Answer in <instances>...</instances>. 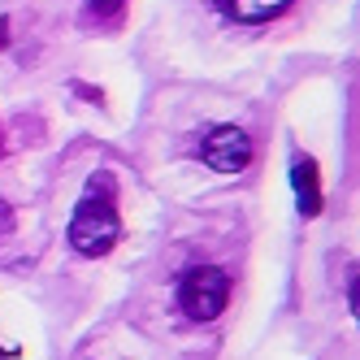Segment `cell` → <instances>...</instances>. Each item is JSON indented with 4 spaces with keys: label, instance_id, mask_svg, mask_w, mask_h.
Instances as JSON below:
<instances>
[{
    "label": "cell",
    "instance_id": "1",
    "mask_svg": "<svg viewBox=\"0 0 360 360\" xmlns=\"http://www.w3.org/2000/svg\"><path fill=\"white\" fill-rule=\"evenodd\" d=\"M117 239H122V221H117L113 187H109V178H100V187L91 183L70 217V243L83 256H105V252H113Z\"/></svg>",
    "mask_w": 360,
    "mask_h": 360
},
{
    "label": "cell",
    "instance_id": "2",
    "mask_svg": "<svg viewBox=\"0 0 360 360\" xmlns=\"http://www.w3.org/2000/svg\"><path fill=\"white\" fill-rule=\"evenodd\" d=\"M230 304V274L221 265H195L178 278V308L191 321H217Z\"/></svg>",
    "mask_w": 360,
    "mask_h": 360
},
{
    "label": "cell",
    "instance_id": "3",
    "mask_svg": "<svg viewBox=\"0 0 360 360\" xmlns=\"http://www.w3.org/2000/svg\"><path fill=\"white\" fill-rule=\"evenodd\" d=\"M200 161L217 174H239L252 165V135L243 126H213L200 143Z\"/></svg>",
    "mask_w": 360,
    "mask_h": 360
},
{
    "label": "cell",
    "instance_id": "4",
    "mask_svg": "<svg viewBox=\"0 0 360 360\" xmlns=\"http://www.w3.org/2000/svg\"><path fill=\"white\" fill-rule=\"evenodd\" d=\"M291 183H295L300 213H304V217H317V213H321V178H317V165L308 161V157H295V165H291Z\"/></svg>",
    "mask_w": 360,
    "mask_h": 360
},
{
    "label": "cell",
    "instance_id": "5",
    "mask_svg": "<svg viewBox=\"0 0 360 360\" xmlns=\"http://www.w3.org/2000/svg\"><path fill=\"white\" fill-rule=\"evenodd\" d=\"M287 5H291V0H217V9L230 22H269Z\"/></svg>",
    "mask_w": 360,
    "mask_h": 360
},
{
    "label": "cell",
    "instance_id": "6",
    "mask_svg": "<svg viewBox=\"0 0 360 360\" xmlns=\"http://www.w3.org/2000/svg\"><path fill=\"white\" fill-rule=\"evenodd\" d=\"M122 9H126V0H87V13L96 22H117Z\"/></svg>",
    "mask_w": 360,
    "mask_h": 360
},
{
    "label": "cell",
    "instance_id": "7",
    "mask_svg": "<svg viewBox=\"0 0 360 360\" xmlns=\"http://www.w3.org/2000/svg\"><path fill=\"white\" fill-rule=\"evenodd\" d=\"M5 235H13V213H9V204L0 200V239Z\"/></svg>",
    "mask_w": 360,
    "mask_h": 360
},
{
    "label": "cell",
    "instance_id": "8",
    "mask_svg": "<svg viewBox=\"0 0 360 360\" xmlns=\"http://www.w3.org/2000/svg\"><path fill=\"white\" fill-rule=\"evenodd\" d=\"M352 313H356V321H360V278L352 282Z\"/></svg>",
    "mask_w": 360,
    "mask_h": 360
},
{
    "label": "cell",
    "instance_id": "9",
    "mask_svg": "<svg viewBox=\"0 0 360 360\" xmlns=\"http://www.w3.org/2000/svg\"><path fill=\"white\" fill-rule=\"evenodd\" d=\"M9 48V18H0V53Z\"/></svg>",
    "mask_w": 360,
    "mask_h": 360
}]
</instances>
